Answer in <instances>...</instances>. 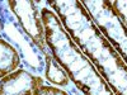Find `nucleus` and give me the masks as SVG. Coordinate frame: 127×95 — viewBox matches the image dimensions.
Instances as JSON below:
<instances>
[{
	"instance_id": "f257e3e1",
	"label": "nucleus",
	"mask_w": 127,
	"mask_h": 95,
	"mask_svg": "<svg viewBox=\"0 0 127 95\" xmlns=\"http://www.w3.org/2000/svg\"><path fill=\"white\" fill-rule=\"evenodd\" d=\"M79 49L114 95H127V65L94 24L81 1H47Z\"/></svg>"
},
{
	"instance_id": "f03ea898",
	"label": "nucleus",
	"mask_w": 127,
	"mask_h": 95,
	"mask_svg": "<svg viewBox=\"0 0 127 95\" xmlns=\"http://www.w3.org/2000/svg\"><path fill=\"white\" fill-rule=\"evenodd\" d=\"M46 45L69 79L84 95H114L94 65L70 38L57 15L48 8L41 10Z\"/></svg>"
},
{
	"instance_id": "7ed1b4c3",
	"label": "nucleus",
	"mask_w": 127,
	"mask_h": 95,
	"mask_svg": "<svg viewBox=\"0 0 127 95\" xmlns=\"http://www.w3.org/2000/svg\"><path fill=\"white\" fill-rule=\"evenodd\" d=\"M0 33L9 45H12L20 57V62L27 71L32 73H41L45 70L46 60L42 49L36 45L19 25L14 14L10 12L8 4L0 3Z\"/></svg>"
},
{
	"instance_id": "20e7f679",
	"label": "nucleus",
	"mask_w": 127,
	"mask_h": 95,
	"mask_svg": "<svg viewBox=\"0 0 127 95\" xmlns=\"http://www.w3.org/2000/svg\"><path fill=\"white\" fill-rule=\"evenodd\" d=\"M94 24L127 65V27L116 14L112 1H81Z\"/></svg>"
},
{
	"instance_id": "39448f33",
	"label": "nucleus",
	"mask_w": 127,
	"mask_h": 95,
	"mask_svg": "<svg viewBox=\"0 0 127 95\" xmlns=\"http://www.w3.org/2000/svg\"><path fill=\"white\" fill-rule=\"evenodd\" d=\"M6 4L22 29L36 42V45L42 49L43 53H48L45 28L38 4L36 1H8Z\"/></svg>"
},
{
	"instance_id": "423d86ee",
	"label": "nucleus",
	"mask_w": 127,
	"mask_h": 95,
	"mask_svg": "<svg viewBox=\"0 0 127 95\" xmlns=\"http://www.w3.org/2000/svg\"><path fill=\"white\" fill-rule=\"evenodd\" d=\"M43 80L27 70H17L0 81V95H33Z\"/></svg>"
},
{
	"instance_id": "0eeeda50",
	"label": "nucleus",
	"mask_w": 127,
	"mask_h": 95,
	"mask_svg": "<svg viewBox=\"0 0 127 95\" xmlns=\"http://www.w3.org/2000/svg\"><path fill=\"white\" fill-rule=\"evenodd\" d=\"M20 65V57L15 48L9 45L3 38H0V79L17 71Z\"/></svg>"
},
{
	"instance_id": "6e6552de",
	"label": "nucleus",
	"mask_w": 127,
	"mask_h": 95,
	"mask_svg": "<svg viewBox=\"0 0 127 95\" xmlns=\"http://www.w3.org/2000/svg\"><path fill=\"white\" fill-rule=\"evenodd\" d=\"M45 60H46V65H45V76L46 79L55 84V85H60V86H67L69 85V76L65 72L60 63L54 58V56L46 53L45 55Z\"/></svg>"
},
{
	"instance_id": "1a4fd4ad",
	"label": "nucleus",
	"mask_w": 127,
	"mask_h": 95,
	"mask_svg": "<svg viewBox=\"0 0 127 95\" xmlns=\"http://www.w3.org/2000/svg\"><path fill=\"white\" fill-rule=\"evenodd\" d=\"M112 6L116 14L120 17L123 24L127 27V1H112Z\"/></svg>"
},
{
	"instance_id": "9d476101",
	"label": "nucleus",
	"mask_w": 127,
	"mask_h": 95,
	"mask_svg": "<svg viewBox=\"0 0 127 95\" xmlns=\"http://www.w3.org/2000/svg\"><path fill=\"white\" fill-rule=\"evenodd\" d=\"M33 95H67L64 90H60L55 86H48V85H41Z\"/></svg>"
}]
</instances>
